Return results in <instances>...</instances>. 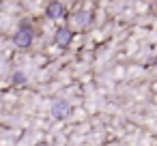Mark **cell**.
Wrapping results in <instances>:
<instances>
[{
	"mask_svg": "<svg viewBox=\"0 0 157 146\" xmlns=\"http://www.w3.org/2000/svg\"><path fill=\"white\" fill-rule=\"evenodd\" d=\"M75 22H78L80 26H84V24H88V22H90V15H88V13H80V15L75 17Z\"/></svg>",
	"mask_w": 157,
	"mask_h": 146,
	"instance_id": "8992f818",
	"label": "cell"
},
{
	"mask_svg": "<svg viewBox=\"0 0 157 146\" xmlns=\"http://www.w3.org/2000/svg\"><path fill=\"white\" fill-rule=\"evenodd\" d=\"M71 39H73V32L67 30V28H60L56 32V45H60V47H67L71 43Z\"/></svg>",
	"mask_w": 157,
	"mask_h": 146,
	"instance_id": "277c9868",
	"label": "cell"
},
{
	"mask_svg": "<svg viewBox=\"0 0 157 146\" xmlns=\"http://www.w3.org/2000/svg\"><path fill=\"white\" fill-rule=\"evenodd\" d=\"M13 84H17V86L26 84V75H24L22 71H15V73H13Z\"/></svg>",
	"mask_w": 157,
	"mask_h": 146,
	"instance_id": "5b68a950",
	"label": "cell"
},
{
	"mask_svg": "<svg viewBox=\"0 0 157 146\" xmlns=\"http://www.w3.org/2000/svg\"><path fill=\"white\" fill-rule=\"evenodd\" d=\"M45 13H48V17L58 20V17H63V15H65V7L58 2V0H52V2L48 5V9H45Z\"/></svg>",
	"mask_w": 157,
	"mask_h": 146,
	"instance_id": "3957f363",
	"label": "cell"
},
{
	"mask_svg": "<svg viewBox=\"0 0 157 146\" xmlns=\"http://www.w3.org/2000/svg\"><path fill=\"white\" fill-rule=\"evenodd\" d=\"M69 112H71V107H69V103H67V101H56V103L52 105V116H54V118H58V120H63Z\"/></svg>",
	"mask_w": 157,
	"mask_h": 146,
	"instance_id": "7a4b0ae2",
	"label": "cell"
},
{
	"mask_svg": "<svg viewBox=\"0 0 157 146\" xmlns=\"http://www.w3.org/2000/svg\"><path fill=\"white\" fill-rule=\"evenodd\" d=\"M33 39H35L33 28H30L26 22H24V24H20V28H17L15 37H13V43H15L17 47H28V45L33 43Z\"/></svg>",
	"mask_w": 157,
	"mask_h": 146,
	"instance_id": "6da1fadb",
	"label": "cell"
}]
</instances>
